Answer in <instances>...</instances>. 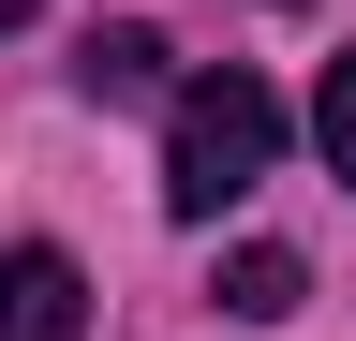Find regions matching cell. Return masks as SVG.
I'll use <instances>...</instances> for the list:
<instances>
[{"instance_id": "cell-1", "label": "cell", "mask_w": 356, "mask_h": 341, "mask_svg": "<svg viewBox=\"0 0 356 341\" xmlns=\"http://www.w3.org/2000/svg\"><path fill=\"white\" fill-rule=\"evenodd\" d=\"M267 163H282V90L267 74H193L178 119H163V208L178 223H222Z\"/></svg>"}, {"instance_id": "cell-2", "label": "cell", "mask_w": 356, "mask_h": 341, "mask_svg": "<svg viewBox=\"0 0 356 341\" xmlns=\"http://www.w3.org/2000/svg\"><path fill=\"white\" fill-rule=\"evenodd\" d=\"M0 341H89V282H74V252H44V238L0 252Z\"/></svg>"}, {"instance_id": "cell-3", "label": "cell", "mask_w": 356, "mask_h": 341, "mask_svg": "<svg viewBox=\"0 0 356 341\" xmlns=\"http://www.w3.org/2000/svg\"><path fill=\"white\" fill-rule=\"evenodd\" d=\"M297 297H312V267H297L282 238H252V252H222V312H238V326H282Z\"/></svg>"}, {"instance_id": "cell-4", "label": "cell", "mask_w": 356, "mask_h": 341, "mask_svg": "<svg viewBox=\"0 0 356 341\" xmlns=\"http://www.w3.org/2000/svg\"><path fill=\"white\" fill-rule=\"evenodd\" d=\"M74 74H89V104H149V90H163V45H149V30H89Z\"/></svg>"}, {"instance_id": "cell-5", "label": "cell", "mask_w": 356, "mask_h": 341, "mask_svg": "<svg viewBox=\"0 0 356 341\" xmlns=\"http://www.w3.org/2000/svg\"><path fill=\"white\" fill-rule=\"evenodd\" d=\"M312 134H327V178L356 193V45L327 60V104H312Z\"/></svg>"}, {"instance_id": "cell-6", "label": "cell", "mask_w": 356, "mask_h": 341, "mask_svg": "<svg viewBox=\"0 0 356 341\" xmlns=\"http://www.w3.org/2000/svg\"><path fill=\"white\" fill-rule=\"evenodd\" d=\"M30 15H44V0H0V30H30Z\"/></svg>"}]
</instances>
